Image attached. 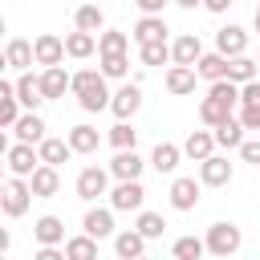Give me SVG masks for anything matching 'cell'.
I'll return each mask as SVG.
<instances>
[{
	"mask_svg": "<svg viewBox=\"0 0 260 260\" xmlns=\"http://www.w3.org/2000/svg\"><path fill=\"white\" fill-rule=\"evenodd\" d=\"M236 106H240V85L232 77H219V81H211V89L199 106V118H203V126H219V122L232 118Z\"/></svg>",
	"mask_w": 260,
	"mask_h": 260,
	"instance_id": "cell-1",
	"label": "cell"
},
{
	"mask_svg": "<svg viewBox=\"0 0 260 260\" xmlns=\"http://www.w3.org/2000/svg\"><path fill=\"white\" fill-rule=\"evenodd\" d=\"M32 199H37V195H32V183H28L24 175H12V179L4 183V191H0V207H4L8 219H20Z\"/></svg>",
	"mask_w": 260,
	"mask_h": 260,
	"instance_id": "cell-2",
	"label": "cell"
},
{
	"mask_svg": "<svg viewBox=\"0 0 260 260\" xmlns=\"http://www.w3.org/2000/svg\"><path fill=\"white\" fill-rule=\"evenodd\" d=\"M203 240H207V252H211V256H223V260H228V256H236V252H240L244 232H240L236 223L219 219V223H211V228H207V236H203Z\"/></svg>",
	"mask_w": 260,
	"mask_h": 260,
	"instance_id": "cell-3",
	"label": "cell"
},
{
	"mask_svg": "<svg viewBox=\"0 0 260 260\" xmlns=\"http://www.w3.org/2000/svg\"><path fill=\"white\" fill-rule=\"evenodd\" d=\"M110 175L114 171H106V167H85L81 175H77V199H85V203H93V199H102V195H110Z\"/></svg>",
	"mask_w": 260,
	"mask_h": 260,
	"instance_id": "cell-4",
	"label": "cell"
},
{
	"mask_svg": "<svg viewBox=\"0 0 260 260\" xmlns=\"http://www.w3.org/2000/svg\"><path fill=\"white\" fill-rule=\"evenodd\" d=\"M142 199H146V191H142L138 179H118V187L110 191V207L114 211H142Z\"/></svg>",
	"mask_w": 260,
	"mask_h": 260,
	"instance_id": "cell-5",
	"label": "cell"
},
{
	"mask_svg": "<svg viewBox=\"0 0 260 260\" xmlns=\"http://www.w3.org/2000/svg\"><path fill=\"white\" fill-rule=\"evenodd\" d=\"M4 158H8V171H12V175H24V179L41 167V154H37L32 142H12V146L4 150Z\"/></svg>",
	"mask_w": 260,
	"mask_h": 260,
	"instance_id": "cell-6",
	"label": "cell"
},
{
	"mask_svg": "<svg viewBox=\"0 0 260 260\" xmlns=\"http://www.w3.org/2000/svg\"><path fill=\"white\" fill-rule=\"evenodd\" d=\"M232 175H236V167H232L223 154H207V158L199 162V183H203V187H228Z\"/></svg>",
	"mask_w": 260,
	"mask_h": 260,
	"instance_id": "cell-7",
	"label": "cell"
},
{
	"mask_svg": "<svg viewBox=\"0 0 260 260\" xmlns=\"http://www.w3.org/2000/svg\"><path fill=\"white\" fill-rule=\"evenodd\" d=\"M195 65H175L171 61V69H167V77H162V85H167V93L171 98H187V93H195Z\"/></svg>",
	"mask_w": 260,
	"mask_h": 260,
	"instance_id": "cell-8",
	"label": "cell"
},
{
	"mask_svg": "<svg viewBox=\"0 0 260 260\" xmlns=\"http://www.w3.org/2000/svg\"><path fill=\"white\" fill-rule=\"evenodd\" d=\"M142 110V89H138V81H126L114 98H110V114L114 118H134Z\"/></svg>",
	"mask_w": 260,
	"mask_h": 260,
	"instance_id": "cell-9",
	"label": "cell"
},
{
	"mask_svg": "<svg viewBox=\"0 0 260 260\" xmlns=\"http://www.w3.org/2000/svg\"><path fill=\"white\" fill-rule=\"evenodd\" d=\"M199 187H203V183H195L191 175H179V179L171 183V207H175V211H195V207H199Z\"/></svg>",
	"mask_w": 260,
	"mask_h": 260,
	"instance_id": "cell-10",
	"label": "cell"
},
{
	"mask_svg": "<svg viewBox=\"0 0 260 260\" xmlns=\"http://www.w3.org/2000/svg\"><path fill=\"white\" fill-rule=\"evenodd\" d=\"M69 85H73V73H65V65H45L41 69V93H45V102L65 98Z\"/></svg>",
	"mask_w": 260,
	"mask_h": 260,
	"instance_id": "cell-11",
	"label": "cell"
},
{
	"mask_svg": "<svg viewBox=\"0 0 260 260\" xmlns=\"http://www.w3.org/2000/svg\"><path fill=\"white\" fill-rule=\"evenodd\" d=\"M32 53H37V65H61L69 53H65V41L53 37V32H41L32 41Z\"/></svg>",
	"mask_w": 260,
	"mask_h": 260,
	"instance_id": "cell-12",
	"label": "cell"
},
{
	"mask_svg": "<svg viewBox=\"0 0 260 260\" xmlns=\"http://www.w3.org/2000/svg\"><path fill=\"white\" fill-rule=\"evenodd\" d=\"M215 49H219L223 57H240V53H248V32H244L240 24H223V28L215 32Z\"/></svg>",
	"mask_w": 260,
	"mask_h": 260,
	"instance_id": "cell-13",
	"label": "cell"
},
{
	"mask_svg": "<svg viewBox=\"0 0 260 260\" xmlns=\"http://www.w3.org/2000/svg\"><path fill=\"white\" fill-rule=\"evenodd\" d=\"M12 138H16V142H32V146H37V142L45 138V118H41L37 110H24V114L16 118V126H12Z\"/></svg>",
	"mask_w": 260,
	"mask_h": 260,
	"instance_id": "cell-14",
	"label": "cell"
},
{
	"mask_svg": "<svg viewBox=\"0 0 260 260\" xmlns=\"http://www.w3.org/2000/svg\"><path fill=\"white\" fill-rule=\"evenodd\" d=\"M28 183H32V195H37V199H53V195L61 191V175H57V167H49V162H41V167L28 175Z\"/></svg>",
	"mask_w": 260,
	"mask_h": 260,
	"instance_id": "cell-15",
	"label": "cell"
},
{
	"mask_svg": "<svg viewBox=\"0 0 260 260\" xmlns=\"http://www.w3.org/2000/svg\"><path fill=\"white\" fill-rule=\"evenodd\" d=\"M215 130H191L187 134V142H183V154L187 158H195V162H203L207 154H215Z\"/></svg>",
	"mask_w": 260,
	"mask_h": 260,
	"instance_id": "cell-16",
	"label": "cell"
},
{
	"mask_svg": "<svg viewBox=\"0 0 260 260\" xmlns=\"http://www.w3.org/2000/svg\"><path fill=\"white\" fill-rule=\"evenodd\" d=\"M81 232H89V236H98V240L114 236V207H89L85 219H81Z\"/></svg>",
	"mask_w": 260,
	"mask_h": 260,
	"instance_id": "cell-17",
	"label": "cell"
},
{
	"mask_svg": "<svg viewBox=\"0 0 260 260\" xmlns=\"http://www.w3.org/2000/svg\"><path fill=\"white\" fill-rule=\"evenodd\" d=\"M114 252H118L122 260H138V256L146 252V236H142L138 228H126V232H114Z\"/></svg>",
	"mask_w": 260,
	"mask_h": 260,
	"instance_id": "cell-18",
	"label": "cell"
},
{
	"mask_svg": "<svg viewBox=\"0 0 260 260\" xmlns=\"http://www.w3.org/2000/svg\"><path fill=\"white\" fill-rule=\"evenodd\" d=\"M130 37H134L138 45H142V41H162V37H167V20H162V12H142Z\"/></svg>",
	"mask_w": 260,
	"mask_h": 260,
	"instance_id": "cell-19",
	"label": "cell"
},
{
	"mask_svg": "<svg viewBox=\"0 0 260 260\" xmlns=\"http://www.w3.org/2000/svg\"><path fill=\"white\" fill-rule=\"evenodd\" d=\"M199 57H203V41H199L195 32H183V37L171 45V61H175V65H195Z\"/></svg>",
	"mask_w": 260,
	"mask_h": 260,
	"instance_id": "cell-20",
	"label": "cell"
},
{
	"mask_svg": "<svg viewBox=\"0 0 260 260\" xmlns=\"http://www.w3.org/2000/svg\"><path fill=\"white\" fill-rule=\"evenodd\" d=\"M16 98H20L24 110H41V102H45V93H41V77H32L28 69H20V77H16Z\"/></svg>",
	"mask_w": 260,
	"mask_h": 260,
	"instance_id": "cell-21",
	"label": "cell"
},
{
	"mask_svg": "<svg viewBox=\"0 0 260 260\" xmlns=\"http://www.w3.org/2000/svg\"><path fill=\"white\" fill-rule=\"evenodd\" d=\"M37 154H41V162H49V167H61V162H69V154H73V146H69V138H41L37 142Z\"/></svg>",
	"mask_w": 260,
	"mask_h": 260,
	"instance_id": "cell-22",
	"label": "cell"
},
{
	"mask_svg": "<svg viewBox=\"0 0 260 260\" xmlns=\"http://www.w3.org/2000/svg\"><path fill=\"white\" fill-rule=\"evenodd\" d=\"M179 162H183V146H175V142H158L154 154H150V167H154L158 175H175Z\"/></svg>",
	"mask_w": 260,
	"mask_h": 260,
	"instance_id": "cell-23",
	"label": "cell"
},
{
	"mask_svg": "<svg viewBox=\"0 0 260 260\" xmlns=\"http://www.w3.org/2000/svg\"><path fill=\"white\" fill-rule=\"evenodd\" d=\"M142 158H138V150L130 146V150H118L114 154V162H110V171H114V179H142Z\"/></svg>",
	"mask_w": 260,
	"mask_h": 260,
	"instance_id": "cell-24",
	"label": "cell"
},
{
	"mask_svg": "<svg viewBox=\"0 0 260 260\" xmlns=\"http://www.w3.org/2000/svg\"><path fill=\"white\" fill-rule=\"evenodd\" d=\"M93 49H98V37H93V32H85V28H73V32L65 37V53H69L73 61L93 57Z\"/></svg>",
	"mask_w": 260,
	"mask_h": 260,
	"instance_id": "cell-25",
	"label": "cell"
},
{
	"mask_svg": "<svg viewBox=\"0 0 260 260\" xmlns=\"http://www.w3.org/2000/svg\"><path fill=\"white\" fill-rule=\"evenodd\" d=\"M32 61H37L32 45H28L24 37H12V41H8V49H4V65H8V69H28Z\"/></svg>",
	"mask_w": 260,
	"mask_h": 260,
	"instance_id": "cell-26",
	"label": "cell"
},
{
	"mask_svg": "<svg viewBox=\"0 0 260 260\" xmlns=\"http://www.w3.org/2000/svg\"><path fill=\"white\" fill-rule=\"evenodd\" d=\"M195 73L203 77V81H219V77H228V57L215 49V53H203L199 61H195Z\"/></svg>",
	"mask_w": 260,
	"mask_h": 260,
	"instance_id": "cell-27",
	"label": "cell"
},
{
	"mask_svg": "<svg viewBox=\"0 0 260 260\" xmlns=\"http://www.w3.org/2000/svg\"><path fill=\"white\" fill-rule=\"evenodd\" d=\"M215 130V142L223 146V150H240V142H244V122L232 114L228 122H219V126H211Z\"/></svg>",
	"mask_w": 260,
	"mask_h": 260,
	"instance_id": "cell-28",
	"label": "cell"
},
{
	"mask_svg": "<svg viewBox=\"0 0 260 260\" xmlns=\"http://www.w3.org/2000/svg\"><path fill=\"white\" fill-rule=\"evenodd\" d=\"M65 138H69L73 154H93V150H98V142H102V138H98V130H93V126H85V122H77Z\"/></svg>",
	"mask_w": 260,
	"mask_h": 260,
	"instance_id": "cell-29",
	"label": "cell"
},
{
	"mask_svg": "<svg viewBox=\"0 0 260 260\" xmlns=\"http://www.w3.org/2000/svg\"><path fill=\"white\" fill-rule=\"evenodd\" d=\"M32 236H37V244H65V223L57 215H41L32 223Z\"/></svg>",
	"mask_w": 260,
	"mask_h": 260,
	"instance_id": "cell-30",
	"label": "cell"
},
{
	"mask_svg": "<svg viewBox=\"0 0 260 260\" xmlns=\"http://www.w3.org/2000/svg\"><path fill=\"white\" fill-rule=\"evenodd\" d=\"M260 73V61H252L248 53H240V57H228V77L236 81V85H244V81H252Z\"/></svg>",
	"mask_w": 260,
	"mask_h": 260,
	"instance_id": "cell-31",
	"label": "cell"
},
{
	"mask_svg": "<svg viewBox=\"0 0 260 260\" xmlns=\"http://www.w3.org/2000/svg\"><path fill=\"white\" fill-rule=\"evenodd\" d=\"M110 89H106V81L102 85H93V89H85V93H77V106L85 110V114H102V110H110Z\"/></svg>",
	"mask_w": 260,
	"mask_h": 260,
	"instance_id": "cell-32",
	"label": "cell"
},
{
	"mask_svg": "<svg viewBox=\"0 0 260 260\" xmlns=\"http://www.w3.org/2000/svg\"><path fill=\"white\" fill-rule=\"evenodd\" d=\"M138 61H142V65H167V61H171L167 37H162V41H142V45H138Z\"/></svg>",
	"mask_w": 260,
	"mask_h": 260,
	"instance_id": "cell-33",
	"label": "cell"
},
{
	"mask_svg": "<svg viewBox=\"0 0 260 260\" xmlns=\"http://www.w3.org/2000/svg\"><path fill=\"white\" fill-rule=\"evenodd\" d=\"M106 138H110V146H114V150H130V146L138 142V130L130 126V118H118V122L110 126V134H106Z\"/></svg>",
	"mask_w": 260,
	"mask_h": 260,
	"instance_id": "cell-34",
	"label": "cell"
},
{
	"mask_svg": "<svg viewBox=\"0 0 260 260\" xmlns=\"http://www.w3.org/2000/svg\"><path fill=\"white\" fill-rule=\"evenodd\" d=\"M65 252H69V260H93V256H98V236L81 232V236L65 240Z\"/></svg>",
	"mask_w": 260,
	"mask_h": 260,
	"instance_id": "cell-35",
	"label": "cell"
},
{
	"mask_svg": "<svg viewBox=\"0 0 260 260\" xmlns=\"http://www.w3.org/2000/svg\"><path fill=\"white\" fill-rule=\"evenodd\" d=\"M203 252H207V240H199V236H179L175 248H171L175 260H199Z\"/></svg>",
	"mask_w": 260,
	"mask_h": 260,
	"instance_id": "cell-36",
	"label": "cell"
},
{
	"mask_svg": "<svg viewBox=\"0 0 260 260\" xmlns=\"http://www.w3.org/2000/svg\"><path fill=\"white\" fill-rule=\"evenodd\" d=\"M73 24H77V28H85V32H102L106 16H102V8H98V4H81V8L73 12Z\"/></svg>",
	"mask_w": 260,
	"mask_h": 260,
	"instance_id": "cell-37",
	"label": "cell"
},
{
	"mask_svg": "<svg viewBox=\"0 0 260 260\" xmlns=\"http://www.w3.org/2000/svg\"><path fill=\"white\" fill-rule=\"evenodd\" d=\"M126 49H130V32H122V28L98 32V53H126Z\"/></svg>",
	"mask_w": 260,
	"mask_h": 260,
	"instance_id": "cell-38",
	"label": "cell"
},
{
	"mask_svg": "<svg viewBox=\"0 0 260 260\" xmlns=\"http://www.w3.org/2000/svg\"><path fill=\"white\" fill-rule=\"evenodd\" d=\"M134 228L146 236V240H158L162 232H167V219L158 215V211H138V219H134Z\"/></svg>",
	"mask_w": 260,
	"mask_h": 260,
	"instance_id": "cell-39",
	"label": "cell"
},
{
	"mask_svg": "<svg viewBox=\"0 0 260 260\" xmlns=\"http://www.w3.org/2000/svg\"><path fill=\"white\" fill-rule=\"evenodd\" d=\"M106 77H130V57L126 53H98Z\"/></svg>",
	"mask_w": 260,
	"mask_h": 260,
	"instance_id": "cell-40",
	"label": "cell"
},
{
	"mask_svg": "<svg viewBox=\"0 0 260 260\" xmlns=\"http://www.w3.org/2000/svg\"><path fill=\"white\" fill-rule=\"evenodd\" d=\"M240 158L260 171V138H244V142H240Z\"/></svg>",
	"mask_w": 260,
	"mask_h": 260,
	"instance_id": "cell-41",
	"label": "cell"
},
{
	"mask_svg": "<svg viewBox=\"0 0 260 260\" xmlns=\"http://www.w3.org/2000/svg\"><path fill=\"white\" fill-rule=\"evenodd\" d=\"M236 118L244 122V130H260V106H244L240 102V114Z\"/></svg>",
	"mask_w": 260,
	"mask_h": 260,
	"instance_id": "cell-42",
	"label": "cell"
},
{
	"mask_svg": "<svg viewBox=\"0 0 260 260\" xmlns=\"http://www.w3.org/2000/svg\"><path fill=\"white\" fill-rule=\"evenodd\" d=\"M240 102H244V106H260V81H256V77L240 85Z\"/></svg>",
	"mask_w": 260,
	"mask_h": 260,
	"instance_id": "cell-43",
	"label": "cell"
},
{
	"mask_svg": "<svg viewBox=\"0 0 260 260\" xmlns=\"http://www.w3.org/2000/svg\"><path fill=\"white\" fill-rule=\"evenodd\" d=\"M167 4H171V0H138V8H142V12H162Z\"/></svg>",
	"mask_w": 260,
	"mask_h": 260,
	"instance_id": "cell-44",
	"label": "cell"
},
{
	"mask_svg": "<svg viewBox=\"0 0 260 260\" xmlns=\"http://www.w3.org/2000/svg\"><path fill=\"white\" fill-rule=\"evenodd\" d=\"M203 8L219 16V12H228V8H232V0H203Z\"/></svg>",
	"mask_w": 260,
	"mask_h": 260,
	"instance_id": "cell-45",
	"label": "cell"
},
{
	"mask_svg": "<svg viewBox=\"0 0 260 260\" xmlns=\"http://www.w3.org/2000/svg\"><path fill=\"white\" fill-rule=\"evenodd\" d=\"M175 4H179V8H199L203 0H175Z\"/></svg>",
	"mask_w": 260,
	"mask_h": 260,
	"instance_id": "cell-46",
	"label": "cell"
},
{
	"mask_svg": "<svg viewBox=\"0 0 260 260\" xmlns=\"http://www.w3.org/2000/svg\"><path fill=\"white\" fill-rule=\"evenodd\" d=\"M256 32H260V4H256Z\"/></svg>",
	"mask_w": 260,
	"mask_h": 260,
	"instance_id": "cell-47",
	"label": "cell"
},
{
	"mask_svg": "<svg viewBox=\"0 0 260 260\" xmlns=\"http://www.w3.org/2000/svg\"><path fill=\"white\" fill-rule=\"evenodd\" d=\"M256 61H260V57H256Z\"/></svg>",
	"mask_w": 260,
	"mask_h": 260,
	"instance_id": "cell-48",
	"label": "cell"
},
{
	"mask_svg": "<svg viewBox=\"0 0 260 260\" xmlns=\"http://www.w3.org/2000/svg\"><path fill=\"white\" fill-rule=\"evenodd\" d=\"M134 4H138V0H134Z\"/></svg>",
	"mask_w": 260,
	"mask_h": 260,
	"instance_id": "cell-49",
	"label": "cell"
}]
</instances>
